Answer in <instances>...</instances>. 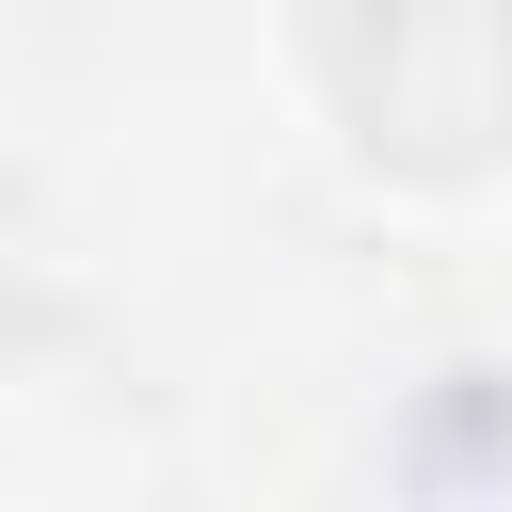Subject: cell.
I'll list each match as a JSON object with an SVG mask.
<instances>
[{"label":"cell","instance_id":"1","mask_svg":"<svg viewBox=\"0 0 512 512\" xmlns=\"http://www.w3.org/2000/svg\"><path fill=\"white\" fill-rule=\"evenodd\" d=\"M320 80L368 160L400 176H480L512 144V0H336Z\"/></svg>","mask_w":512,"mask_h":512}]
</instances>
